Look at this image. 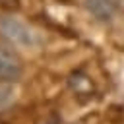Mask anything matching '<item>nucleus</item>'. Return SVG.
I'll list each match as a JSON object with an SVG mask.
<instances>
[{"label":"nucleus","mask_w":124,"mask_h":124,"mask_svg":"<svg viewBox=\"0 0 124 124\" xmlns=\"http://www.w3.org/2000/svg\"><path fill=\"white\" fill-rule=\"evenodd\" d=\"M21 74H23V64L19 56L8 46L0 45V81L14 83L21 78Z\"/></svg>","instance_id":"f03ea898"},{"label":"nucleus","mask_w":124,"mask_h":124,"mask_svg":"<svg viewBox=\"0 0 124 124\" xmlns=\"http://www.w3.org/2000/svg\"><path fill=\"white\" fill-rule=\"evenodd\" d=\"M12 101H14V89L6 81H2V85H0V110L6 108Z\"/></svg>","instance_id":"20e7f679"},{"label":"nucleus","mask_w":124,"mask_h":124,"mask_svg":"<svg viewBox=\"0 0 124 124\" xmlns=\"http://www.w3.org/2000/svg\"><path fill=\"white\" fill-rule=\"evenodd\" d=\"M83 8L93 19H97L101 23L112 21L118 12L116 0H83Z\"/></svg>","instance_id":"7ed1b4c3"},{"label":"nucleus","mask_w":124,"mask_h":124,"mask_svg":"<svg viewBox=\"0 0 124 124\" xmlns=\"http://www.w3.org/2000/svg\"><path fill=\"white\" fill-rule=\"evenodd\" d=\"M0 35L17 46H33L37 43L31 27L14 16H2L0 17Z\"/></svg>","instance_id":"f257e3e1"},{"label":"nucleus","mask_w":124,"mask_h":124,"mask_svg":"<svg viewBox=\"0 0 124 124\" xmlns=\"http://www.w3.org/2000/svg\"><path fill=\"white\" fill-rule=\"evenodd\" d=\"M116 4H118V10L124 12V0H116Z\"/></svg>","instance_id":"39448f33"}]
</instances>
